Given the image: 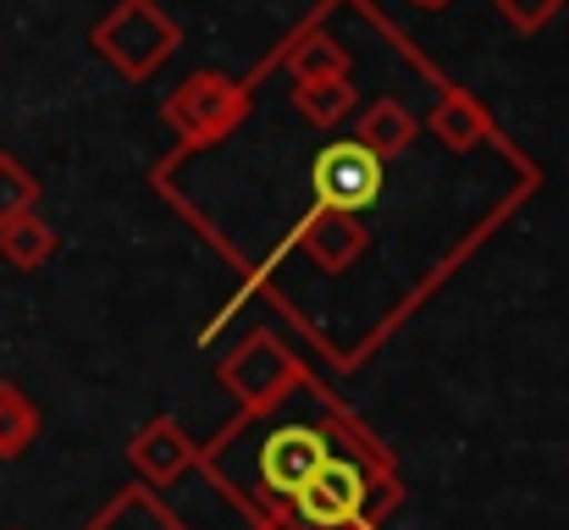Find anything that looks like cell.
Here are the masks:
<instances>
[{
  "label": "cell",
  "mask_w": 569,
  "mask_h": 530,
  "mask_svg": "<svg viewBox=\"0 0 569 530\" xmlns=\"http://www.w3.org/2000/svg\"><path fill=\"white\" fill-rule=\"evenodd\" d=\"M559 6H565V0H498V11H503V17H509L520 33H537V28H548Z\"/></svg>",
  "instance_id": "obj_16"
},
{
  "label": "cell",
  "mask_w": 569,
  "mask_h": 530,
  "mask_svg": "<svg viewBox=\"0 0 569 530\" xmlns=\"http://www.w3.org/2000/svg\"><path fill=\"white\" fill-rule=\"evenodd\" d=\"M487 111L470 100V89H448L442 100H437V111H431V133L448 144V150H470V144H481L487 139Z\"/></svg>",
  "instance_id": "obj_9"
},
{
  "label": "cell",
  "mask_w": 569,
  "mask_h": 530,
  "mask_svg": "<svg viewBox=\"0 0 569 530\" xmlns=\"http://www.w3.org/2000/svg\"><path fill=\"white\" fill-rule=\"evenodd\" d=\"M355 100H360V94H355L349 78H327V83H299V89H293V106H299L316 128H338V122L355 111Z\"/></svg>",
  "instance_id": "obj_14"
},
{
  "label": "cell",
  "mask_w": 569,
  "mask_h": 530,
  "mask_svg": "<svg viewBox=\"0 0 569 530\" xmlns=\"http://www.w3.org/2000/svg\"><path fill=\"white\" fill-rule=\"evenodd\" d=\"M33 204H39V177L28 172L17 156H0V227L28 216Z\"/></svg>",
  "instance_id": "obj_15"
},
{
  "label": "cell",
  "mask_w": 569,
  "mask_h": 530,
  "mask_svg": "<svg viewBox=\"0 0 569 530\" xmlns=\"http://www.w3.org/2000/svg\"><path fill=\"white\" fill-rule=\"evenodd\" d=\"M0 254H6L17 271H39V266L56 254V232H50V221H39L33 210L17 216V221H6V227H0Z\"/></svg>",
  "instance_id": "obj_12"
},
{
  "label": "cell",
  "mask_w": 569,
  "mask_h": 530,
  "mask_svg": "<svg viewBox=\"0 0 569 530\" xmlns=\"http://www.w3.org/2000/svg\"><path fill=\"white\" fill-rule=\"evenodd\" d=\"M178 44H183V33H178V22L156 6V0H122L100 28H94V50L122 72V78H150L161 61H172L178 56Z\"/></svg>",
  "instance_id": "obj_2"
},
{
  "label": "cell",
  "mask_w": 569,
  "mask_h": 530,
  "mask_svg": "<svg viewBox=\"0 0 569 530\" xmlns=\"http://www.w3.org/2000/svg\"><path fill=\"white\" fill-rule=\"evenodd\" d=\"M415 117L398 106V100H381V106H371L366 117H360V128H355V144L360 150H371L377 161H387V156H398V150H409L415 144Z\"/></svg>",
  "instance_id": "obj_10"
},
{
  "label": "cell",
  "mask_w": 569,
  "mask_h": 530,
  "mask_svg": "<svg viewBox=\"0 0 569 530\" xmlns=\"http://www.w3.org/2000/svg\"><path fill=\"white\" fill-rule=\"evenodd\" d=\"M243 111H249V94L221 72H193L189 83H178V94L167 100V122L193 144L221 139L227 128L243 122Z\"/></svg>",
  "instance_id": "obj_4"
},
{
  "label": "cell",
  "mask_w": 569,
  "mask_h": 530,
  "mask_svg": "<svg viewBox=\"0 0 569 530\" xmlns=\"http://www.w3.org/2000/svg\"><path fill=\"white\" fill-rule=\"evenodd\" d=\"M366 227L355 216H332V210H316L299 232V249L321 266V271H349L360 254H366Z\"/></svg>",
  "instance_id": "obj_7"
},
{
  "label": "cell",
  "mask_w": 569,
  "mask_h": 530,
  "mask_svg": "<svg viewBox=\"0 0 569 530\" xmlns=\"http://www.w3.org/2000/svg\"><path fill=\"white\" fill-rule=\"evenodd\" d=\"M83 530H189L150 487H122Z\"/></svg>",
  "instance_id": "obj_8"
},
{
  "label": "cell",
  "mask_w": 569,
  "mask_h": 530,
  "mask_svg": "<svg viewBox=\"0 0 569 530\" xmlns=\"http://www.w3.org/2000/svg\"><path fill=\"white\" fill-rule=\"evenodd\" d=\"M415 6H448V0H415Z\"/></svg>",
  "instance_id": "obj_17"
},
{
  "label": "cell",
  "mask_w": 569,
  "mask_h": 530,
  "mask_svg": "<svg viewBox=\"0 0 569 530\" xmlns=\"http://www.w3.org/2000/svg\"><path fill=\"white\" fill-rule=\"evenodd\" d=\"M128 459H133V470H139L144 487H172L193 459H199V448L189 442V431H183L178 420H150V426L133 437Z\"/></svg>",
  "instance_id": "obj_6"
},
{
  "label": "cell",
  "mask_w": 569,
  "mask_h": 530,
  "mask_svg": "<svg viewBox=\"0 0 569 530\" xmlns=\"http://www.w3.org/2000/svg\"><path fill=\"white\" fill-rule=\"evenodd\" d=\"M288 72L299 83H327V78H349V50L332 44L327 33H305L293 50H288Z\"/></svg>",
  "instance_id": "obj_13"
},
{
  "label": "cell",
  "mask_w": 569,
  "mask_h": 530,
  "mask_svg": "<svg viewBox=\"0 0 569 530\" xmlns=\"http://www.w3.org/2000/svg\"><path fill=\"white\" fill-rule=\"evenodd\" d=\"M310 182H316V204L332 210V216H355L366 204H377L381 193V161L371 150H360L355 139L343 144H327L310 167Z\"/></svg>",
  "instance_id": "obj_5"
},
{
  "label": "cell",
  "mask_w": 569,
  "mask_h": 530,
  "mask_svg": "<svg viewBox=\"0 0 569 530\" xmlns=\"http://www.w3.org/2000/svg\"><path fill=\"white\" fill-rule=\"evenodd\" d=\"M343 431V426H338ZM338 431L321 426V420H282L271 426L260 442H254V459H249V481L232 487L243 498V509H254L260 530H277L288 520L293 498L316 481V470L332 459L338 448Z\"/></svg>",
  "instance_id": "obj_1"
},
{
  "label": "cell",
  "mask_w": 569,
  "mask_h": 530,
  "mask_svg": "<svg viewBox=\"0 0 569 530\" xmlns=\"http://www.w3.org/2000/svg\"><path fill=\"white\" fill-rule=\"evenodd\" d=\"M305 381V370H299V359L282 349L271 332H254V338H243L238 349L221 359V387L232 392V398H243L254 414L260 409H277L293 387Z\"/></svg>",
  "instance_id": "obj_3"
},
{
  "label": "cell",
  "mask_w": 569,
  "mask_h": 530,
  "mask_svg": "<svg viewBox=\"0 0 569 530\" xmlns=\"http://www.w3.org/2000/svg\"><path fill=\"white\" fill-rule=\"evenodd\" d=\"M39 442V409L17 381H0V459H22Z\"/></svg>",
  "instance_id": "obj_11"
}]
</instances>
